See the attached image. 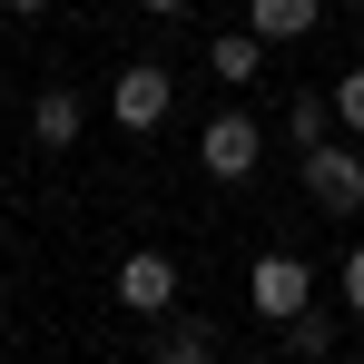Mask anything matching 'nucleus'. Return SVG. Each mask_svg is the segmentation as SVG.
Returning <instances> with one entry per match:
<instances>
[{
    "label": "nucleus",
    "instance_id": "7",
    "mask_svg": "<svg viewBox=\"0 0 364 364\" xmlns=\"http://www.w3.org/2000/svg\"><path fill=\"white\" fill-rule=\"evenodd\" d=\"M30 138L40 148H79V89H40L30 99Z\"/></svg>",
    "mask_w": 364,
    "mask_h": 364
},
{
    "label": "nucleus",
    "instance_id": "9",
    "mask_svg": "<svg viewBox=\"0 0 364 364\" xmlns=\"http://www.w3.org/2000/svg\"><path fill=\"white\" fill-rule=\"evenodd\" d=\"M207 69H217V79H256V69H266V40H256V30H227V40L207 50Z\"/></svg>",
    "mask_w": 364,
    "mask_h": 364
},
{
    "label": "nucleus",
    "instance_id": "14",
    "mask_svg": "<svg viewBox=\"0 0 364 364\" xmlns=\"http://www.w3.org/2000/svg\"><path fill=\"white\" fill-rule=\"evenodd\" d=\"M138 10H158V20H178V10H187V0H138Z\"/></svg>",
    "mask_w": 364,
    "mask_h": 364
},
{
    "label": "nucleus",
    "instance_id": "3",
    "mask_svg": "<svg viewBox=\"0 0 364 364\" xmlns=\"http://www.w3.org/2000/svg\"><path fill=\"white\" fill-rule=\"evenodd\" d=\"M168 109H178V79H168L158 60H138V69L109 79V119H119V128H158Z\"/></svg>",
    "mask_w": 364,
    "mask_h": 364
},
{
    "label": "nucleus",
    "instance_id": "5",
    "mask_svg": "<svg viewBox=\"0 0 364 364\" xmlns=\"http://www.w3.org/2000/svg\"><path fill=\"white\" fill-rule=\"evenodd\" d=\"M119 305H128V315H168V305H178V266H168L158 246L119 256Z\"/></svg>",
    "mask_w": 364,
    "mask_h": 364
},
{
    "label": "nucleus",
    "instance_id": "6",
    "mask_svg": "<svg viewBox=\"0 0 364 364\" xmlns=\"http://www.w3.org/2000/svg\"><path fill=\"white\" fill-rule=\"evenodd\" d=\"M315 20H325V0H246V30L256 40H305Z\"/></svg>",
    "mask_w": 364,
    "mask_h": 364
},
{
    "label": "nucleus",
    "instance_id": "4",
    "mask_svg": "<svg viewBox=\"0 0 364 364\" xmlns=\"http://www.w3.org/2000/svg\"><path fill=\"white\" fill-rule=\"evenodd\" d=\"M246 296H256V315L296 325L305 305H315V276H305V256H256V266H246Z\"/></svg>",
    "mask_w": 364,
    "mask_h": 364
},
{
    "label": "nucleus",
    "instance_id": "10",
    "mask_svg": "<svg viewBox=\"0 0 364 364\" xmlns=\"http://www.w3.org/2000/svg\"><path fill=\"white\" fill-rule=\"evenodd\" d=\"M158 364H217V335L187 315V325H168V335H158Z\"/></svg>",
    "mask_w": 364,
    "mask_h": 364
},
{
    "label": "nucleus",
    "instance_id": "1",
    "mask_svg": "<svg viewBox=\"0 0 364 364\" xmlns=\"http://www.w3.org/2000/svg\"><path fill=\"white\" fill-rule=\"evenodd\" d=\"M256 158H266V128L246 119V109H227V119H207V128H197V168H207L217 187L256 178Z\"/></svg>",
    "mask_w": 364,
    "mask_h": 364
},
{
    "label": "nucleus",
    "instance_id": "13",
    "mask_svg": "<svg viewBox=\"0 0 364 364\" xmlns=\"http://www.w3.org/2000/svg\"><path fill=\"white\" fill-rule=\"evenodd\" d=\"M345 305L364 315V246H345Z\"/></svg>",
    "mask_w": 364,
    "mask_h": 364
},
{
    "label": "nucleus",
    "instance_id": "8",
    "mask_svg": "<svg viewBox=\"0 0 364 364\" xmlns=\"http://www.w3.org/2000/svg\"><path fill=\"white\" fill-rule=\"evenodd\" d=\"M286 138H296V148H325V138H335V89H305L296 109H286Z\"/></svg>",
    "mask_w": 364,
    "mask_h": 364
},
{
    "label": "nucleus",
    "instance_id": "15",
    "mask_svg": "<svg viewBox=\"0 0 364 364\" xmlns=\"http://www.w3.org/2000/svg\"><path fill=\"white\" fill-rule=\"evenodd\" d=\"M10 10H20V20H40V10H50V0H10Z\"/></svg>",
    "mask_w": 364,
    "mask_h": 364
},
{
    "label": "nucleus",
    "instance_id": "11",
    "mask_svg": "<svg viewBox=\"0 0 364 364\" xmlns=\"http://www.w3.org/2000/svg\"><path fill=\"white\" fill-rule=\"evenodd\" d=\"M286 345H296L305 364H325V355H335V315H315V305H305L296 325H286Z\"/></svg>",
    "mask_w": 364,
    "mask_h": 364
},
{
    "label": "nucleus",
    "instance_id": "2",
    "mask_svg": "<svg viewBox=\"0 0 364 364\" xmlns=\"http://www.w3.org/2000/svg\"><path fill=\"white\" fill-rule=\"evenodd\" d=\"M305 197L325 207V217H355L364 207V158L345 138H325V148H305Z\"/></svg>",
    "mask_w": 364,
    "mask_h": 364
},
{
    "label": "nucleus",
    "instance_id": "12",
    "mask_svg": "<svg viewBox=\"0 0 364 364\" xmlns=\"http://www.w3.org/2000/svg\"><path fill=\"white\" fill-rule=\"evenodd\" d=\"M325 89H335V119H345V128H364V69H345V79H325Z\"/></svg>",
    "mask_w": 364,
    "mask_h": 364
}]
</instances>
